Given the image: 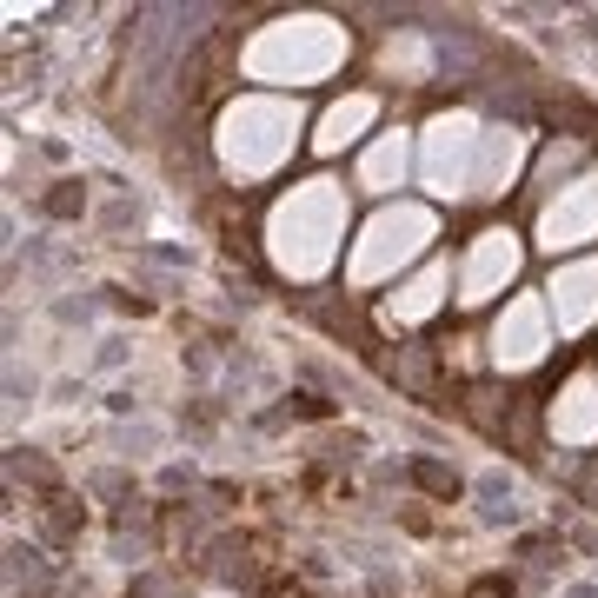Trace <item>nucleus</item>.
I'll use <instances>...</instances> for the list:
<instances>
[{
  "label": "nucleus",
  "instance_id": "obj_1",
  "mask_svg": "<svg viewBox=\"0 0 598 598\" xmlns=\"http://www.w3.org/2000/svg\"><path fill=\"white\" fill-rule=\"evenodd\" d=\"M472 598H512V592H498V586H479V592H472Z\"/></svg>",
  "mask_w": 598,
  "mask_h": 598
}]
</instances>
